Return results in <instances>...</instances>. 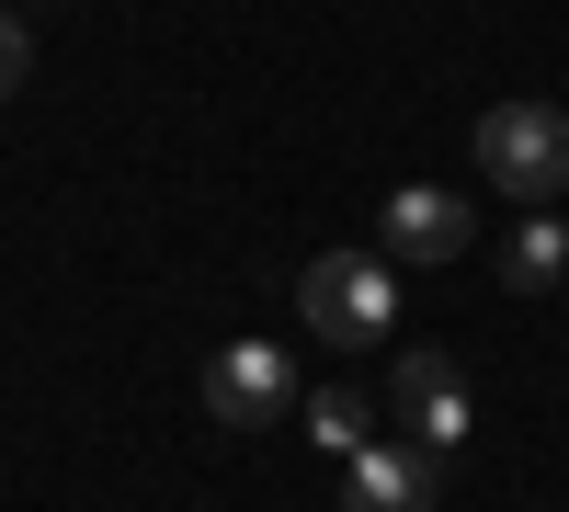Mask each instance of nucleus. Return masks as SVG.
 Masks as SVG:
<instances>
[{"mask_svg": "<svg viewBox=\"0 0 569 512\" xmlns=\"http://www.w3.org/2000/svg\"><path fill=\"white\" fill-rule=\"evenodd\" d=\"M297 308H308L319 342L365 353V342L399 331V262H376V251H319V262L297 273Z\"/></svg>", "mask_w": 569, "mask_h": 512, "instance_id": "f257e3e1", "label": "nucleus"}, {"mask_svg": "<svg viewBox=\"0 0 569 512\" xmlns=\"http://www.w3.org/2000/svg\"><path fill=\"white\" fill-rule=\"evenodd\" d=\"M479 182H501L512 205L569 194V114L558 103H490L479 114Z\"/></svg>", "mask_w": 569, "mask_h": 512, "instance_id": "f03ea898", "label": "nucleus"}, {"mask_svg": "<svg viewBox=\"0 0 569 512\" xmlns=\"http://www.w3.org/2000/svg\"><path fill=\"white\" fill-rule=\"evenodd\" d=\"M284 410H297V353H284V342H228V353H206V422L273 433Z\"/></svg>", "mask_w": 569, "mask_h": 512, "instance_id": "7ed1b4c3", "label": "nucleus"}, {"mask_svg": "<svg viewBox=\"0 0 569 512\" xmlns=\"http://www.w3.org/2000/svg\"><path fill=\"white\" fill-rule=\"evenodd\" d=\"M445 501V455L433 444H365L342 455V512H433Z\"/></svg>", "mask_w": 569, "mask_h": 512, "instance_id": "20e7f679", "label": "nucleus"}, {"mask_svg": "<svg viewBox=\"0 0 569 512\" xmlns=\"http://www.w3.org/2000/svg\"><path fill=\"white\" fill-rule=\"evenodd\" d=\"M388 399H399V422H410V444H467V422H479V410H467V377H456V353H399V377H388Z\"/></svg>", "mask_w": 569, "mask_h": 512, "instance_id": "39448f33", "label": "nucleus"}, {"mask_svg": "<svg viewBox=\"0 0 569 512\" xmlns=\"http://www.w3.org/2000/svg\"><path fill=\"white\" fill-rule=\"evenodd\" d=\"M467 240H479L467 194H445V182H399L388 194V262H467Z\"/></svg>", "mask_w": 569, "mask_h": 512, "instance_id": "423d86ee", "label": "nucleus"}, {"mask_svg": "<svg viewBox=\"0 0 569 512\" xmlns=\"http://www.w3.org/2000/svg\"><path fill=\"white\" fill-rule=\"evenodd\" d=\"M558 273H569V228H558V217L536 205L525 228H512V251H501V285H525V297H547Z\"/></svg>", "mask_w": 569, "mask_h": 512, "instance_id": "0eeeda50", "label": "nucleus"}, {"mask_svg": "<svg viewBox=\"0 0 569 512\" xmlns=\"http://www.w3.org/2000/svg\"><path fill=\"white\" fill-rule=\"evenodd\" d=\"M297 422H308V444H319V455H365V433H376V399H365V388H319V399L297 410Z\"/></svg>", "mask_w": 569, "mask_h": 512, "instance_id": "6e6552de", "label": "nucleus"}, {"mask_svg": "<svg viewBox=\"0 0 569 512\" xmlns=\"http://www.w3.org/2000/svg\"><path fill=\"white\" fill-rule=\"evenodd\" d=\"M23 80H34V34H23V12H12V0H0V103H12Z\"/></svg>", "mask_w": 569, "mask_h": 512, "instance_id": "1a4fd4ad", "label": "nucleus"}]
</instances>
